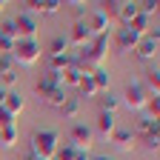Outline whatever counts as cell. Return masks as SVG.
<instances>
[{
	"label": "cell",
	"mask_w": 160,
	"mask_h": 160,
	"mask_svg": "<svg viewBox=\"0 0 160 160\" xmlns=\"http://www.w3.org/2000/svg\"><path fill=\"white\" fill-rule=\"evenodd\" d=\"M57 149H60V134L54 129H40L32 134V152L29 154H37L43 160H54Z\"/></svg>",
	"instance_id": "1"
},
{
	"label": "cell",
	"mask_w": 160,
	"mask_h": 160,
	"mask_svg": "<svg viewBox=\"0 0 160 160\" xmlns=\"http://www.w3.org/2000/svg\"><path fill=\"white\" fill-rule=\"evenodd\" d=\"M40 57H43L40 40H17L14 49H12V60H14V66H23V69H32L34 63H40Z\"/></svg>",
	"instance_id": "2"
},
{
	"label": "cell",
	"mask_w": 160,
	"mask_h": 160,
	"mask_svg": "<svg viewBox=\"0 0 160 160\" xmlns=\"http://www.w3.org/2000/svg\"><path fill=\"white\" fill-rule=\"evenodd\" d=\"M14 20V32H17V40H37V32H40V20L29 12L12 17Z\"/></svg>",
	"instance_id": "3"
},
{
	"label": "cell",
	"mask_w": 160,
	"mask_h": 160,
	"mask_svg": "<svg viewBox=\"0 0 160 160\" xmlns=\"http://www.w3.org/2000/svg\"><path fill=\"white\" fill-rule=\"evenodd\" d=\"M69 143L80 152H92L94 146V129L86 126V123H74L72 126V134H69Z\"/></svg>",
	"instance_id": "4"
},
{
	"label": "cell",
	"mask_w": 160,
	"mask_h": 160,
	"mask_svg": "<svg viewBox=\"0 0 160 160\" xmlns=\"http://www.w3.org/2000/svg\"><path fill=\"white\" fill-rule=\"evenodd\" d=\"M157 49H160V32H157V29H149L143 37H140L134 54H137L140 60H152V57H157Z\"/></svg>",
	"instance_id": "5"
},
{
	"label": "cell",
	"mask_w": 160,
	"mask_h": 160,
	"mask_svg": "<svg viewBox=\"0 0 160 160\" xmlns=\"http://www.w3.org/2000/svg\"><path fill=\"white\" fill-rule=\"evenodd\" d=\"M146 100H149V94H146L143 83H129V86H126V92H123V103H126L132 112H143Z\"/></svg>",
	"instance_id": "6"
},
{
	"label": "cell",
	"mask_w": 160,
	"mask_h": 160,
	"mask_svg": "<svg viewBox=\"0 0 160 160\" xmlns=\"http://www.w3.org/2000/svg\"><path fill=\"white\" fill-rule=\"evenodd\" d=\"M86 29H89V34L92 37H100V34H109V29H112V20L103 14V12H92V14H86Z\"/></svg>",
	"instance_id": "7"
},
{
	"label": "cell",
	"mask_w": 160,
	"mask_h": 160,
	"mask_svg": "<svg viewBox=\"0 0 160 160\" xmlns=\"http://www.w3.org/2000/svg\"><path fill=\"white\" fill-rule=\"evenodd\" d=\"M137 43H140V34H137V32H132L129 26H120V29H117V34H114L117 52H134Z\"/></svg>",
	"instance_id": "8"
},
{
	"label": "cell",
	"mask_w": 160,
	"mask_h": 160,
	"mask_svg": "<svg viewBox=\"0 0 160 160\" xmlns=\"http://www.w3.org/2000/svg\"><path fill=\"white\" fill-rule=\"evenodd\" d=\"M109 143H114V149L117 152H132L134 146H137V134L134 132H129V129H114L112 132V137H109Z\"/></svg>",
	"instance_id": "9"
},
{
	"label": "cell",
	"mask_w": 160,
	"mask_h": 160,
	"mask_svg": "<svg viewBox=\"0 0 160 160\" xmlns=\"http://www.w3.org/2000/svg\"><path fill=\"white\" fill-rule=\"evenodd\" d=\"M54 89H63V80H60V74H54V72H46L43 77L37 80V86H34V92H37L40 100H43L46 94H52Z\"/></svg>",
	"instance_id": "10"
},
{
	"label": "cell",
	"mask_w": 160,
	"mask_h": 160,
	"mask_svg": "<svg viewBox=\"0 0 160 160\" xmlns=\"http://www.w3.org/2000/svg\"><path fill=\"white\" fill-rule=\"evenodd\" d=\"M29 14H57L63 9V0H29Z\"/></svg>",
	"instance_id": "11"
},
{
	"label": "cell",
	"mask_w": 160,
	"mask_h": 160,
	"mask_svg": "<svg viewBox=\"0 0 160 160\" xmlns=\"http://www.w3.org/2000/svg\"><path fill=\"white\" fill-rule=\"evenodd\" d=\"M69 46L74 43L77 49H83L89 40H92V34H89V29H86V20H74V26H72V32H69Z\"/></svg>",
	"instance_id": "12"
},
{
	"label": "cell",
	"mask_w": 160,
	"mask_h": 160,
	"mask_svg": "<svg viewBox=\"0 0 160 160\" xmlns=\"http://www.w3.org/2000/svg\"><path fill=\"white\" fill-rule=\"evenodd\" d=\"M0 106H3L12 117H17L20 112H23V106H26V100H23V94H20L17 89H12V92H6L3 94V103H0Z\"/></svg>",
	"instance_id": "13"
},
{
	"label": "cell",
	"mask_w": 160,
	"mask_h": 160,
	"mask_svg": "<svg viewBox=\"0 0 160 160\" xmlns=\"http://www.w3.org/2000/svg\"><path fill=\"white\" fill-rule=\"evenodd\" d=\"M114 129H117V117H114V114H109V112H100L97 126H94V134H100L103 140H109Z\"/></svg>",
	"instance_id": "14"
},
{
	"label": "cell",
	"mask_w": 160,
	"mask_h": 160,
	"mask_svg": "<svg viewBox=\"0 0 160 160\" xmlns=\"http://www.w3.org/2000/svg\"><path fill=\"white\" fill-rule=\"evenodd\" d=\"M72 63H74V52L54 54V57H49V72H54V74H63V72H66Z\"/></svg>",
	"instance_id": "15"
},
{
	"label": "cell",
	"mask_w": 160,
	"mask_h": 160,
	"mask_svg": "<svg viewBox=\"0 0 160 160\" xmlns=\"http://www.w3.org/2000/svg\"><path fill=\"white\" fill-rule=\"evenodd\" d=\"M83 74H86V69H83V66H80L77 60H74V63H72V66H69L63 74H60V80H63V89H66V86H77Z\"/></svg>",
	"instance_id": "16"
},
{
	"label": "cell",
	"mask_w": 160,
	"mask_h": 160,
	"mask_svg": "<svg viewBox=\"0 0 160 160\" xmlns=\"http://www.w3.org/2000/svg\"><path fill=\"white\" fill-rule=\"evenodd\" d=\"M137 14H140V12H137V3H132V0H123V3H120V12H117V20H120V26H129Z\"/></svg>",
	"instance_id": "17"
},
{
	"label": "cell",
	"mask_w": 160,
	"mask_h": 160,
	"mask_svg": "<svg viewBox=\"0 0 160 160\" xmlns=\"http://www.w3.org/2000/svg\"><path fill=\"white\" fill-rule=\"evenodd\" d=\"M97 103H100V112L114 114V112H117V106H120V97H114L112 92H103V94H97Z\"/></svg>",
	"instance_id": "18"
},
{
	"label": "cell",
	"mask_w": 160,
	"mask_h": 160,
	"mask_svg": "<svg viewBox=\"0 0 160 160\" xmlns=\"http://www.w3.org/2000/svg\"><path fill=\"white\" fill-rule=\"evenodd\" d=\"M143 89H146L149 97H157V94H160V72H157V69H149V72H146V86H143Z\"/></svg>",
	"instance_id": "19"
},
{
	"label": "cell",
	"mask_w": 160,
	"mask_h": 160,
	"mask_svg": "<svg viewBox=\"0 0 160 160\" xmlns=\"http://www.w3.org/2000/svg\"><path fill=\"white\" fill-rule=\"evenodd\" d=\"M60 114H63L66 120H74V117L80 114V100H77V97H66L63 106H60Z\"/></svg>",
	"instance_id": "20"
},
{
	"label": "cell",
	"mask_w": 160,
	"mask_h": 160,
	"mask_svg": "<svg viewBox=\"0 0 160 160\" xmlns=\"http://www.w3.org/2000/svg\"><path fill=\"white\" fill-rule=\"evenodd\" d=\"M77 89H80V94H83V97H97V86H94V80H92V72H86L83 77H80Z\"/></svg>",
	"instance_id": "21"
},
{
	"label": "cell",
	"mask_w": 160,
	"mask_h": 160,
	"mask_svg": "<svg viewBox=\"0 0 160 160\" xmlns=\"http://www.w3.org/2000/svg\"><path fill=\"white\" fill-rule=\"evenodd\" d=\"M92 80H94V86H97V94L109 92V72L106 69H94L92 72Z\"/></svg>",
	"instance_id": "22"
},
{
	"label": "cell",
	"mask_w": 160,
	"mask_h": 160,
	"mask_svg": "<svg viewBox=\"0 0 160 160\" xmlns=\"http://www.w3.org/2000/svg\"><path fill=\"white\" fill-rule=\"evenodd\" d=\"M66 97H69V94H66V89H54L52 94H46V97H43V103H46V106H52V109H60Z\"/></svg>",
	"instance_id": "23"
},
{
	"label": "cell",
	"mask_w": 160,
	"mask_h": 160,
	"mask_svg": "<svg viewBox=\"0 0 160 160\" xmlns=\"http://www.w3.org/2000/svg\"><path fill=\"white\" fill-rule=\"evenodd\" d=\"M69 52V40L66 37H52V43H49V57H54V54H66Z\"/></svg>",
	"instance_id": "24"
},
{
	"label": "cell",
	"mask_w": 160,
	"mask_h": 160,
	"mask_svg": "<svg viewBox=\"0 0 160 160\" xmlns=\"http://www.w3.org/2000/svg\"><path fill=\"white\" fill-rule=\"evenodd\" d=\"M0 146H17V126H9V129H0Z\"/></svg>",
	"instance_id": "25"
},
{
	"label": "cell",
	"mask_w": 160,
	"mask_h": 160,
	"mask_svg": "<svg viewBox=\"0 0 160 160\" xmlns=\"http://www.w3.org/2000/svg\"><path fill=\"white\" fill-rule=\"evenodd\" d=\"M149 23H152V17H146V14H137V17L132 20V23H129V29H132V32H137L140 37H143V34L149 32Z\"/></svg>",
	"instance_id": "26"
},
{
	"label": "cell",
	"mask_w": 160,
	"mask_h": 160,
	"mask_svg": "<svg viewBox=\"0 0 160 160\" xmlns=\"http://www.w3.org/2000/svg\"><path fill=\"white\" fill-rule=\"evenodd\" d=\"M137 132H140V137H143V134L160 132V126H157V120H149V117H143V114H140V120H137Z\"/></svg>",
	"instance_id": "27"
},
{
	"label": "cell",
	"mask_w": 160,
	"mask_h": 160,
	"mask_svg": "<svg viewBox=\"0 0 160 160\" xmlns=\"http://www.w3.org/2000/svg\"><path fill=\"white\" fill-rule=\"evenodd\" d=\"M143 117H149V120H157V117H160V100H157V97H149V100H146Z\"/></svg>",
	"instance_id": "28"
},
{
	"label": "cell",
	"mask_w": 160,
	"mask_h": 160,
	"mask_svg": "<svg viewBox=\"0 0 160 160\" xmlns=\"http://www.w3.org/2000/svg\"><path fill=\"white\" fill-rule=\"evenodd\" d=\"M143 146H146V152L157 154V149H160V132H152V134H143Z\"/></svg>",
	"instance_id": "29"
},
{
	"label": "cell",
	"mask_w": 160,
	"mask_h": 160,
	"mask_svg": "<svg viewBox=\"0 0 160 160\" xmlns=\"http://www.w3.org/2000/svg\"><path fill=\"white\" fill-rule=\"evenodd\" d=\"M9 72H17V66H14L12 54H0V77H3V74H9Z\"/></svg>",
	"instance_id": "30"
},
{
	"label": "cell",
	"mask_w": 160,
	"mask_h": 160,
	"mask_svg": "<svg viewBox=\"0 0 160 160\" xmlns=\"http://www.w3.org/2000/svg\"><path fill=\"white\" fill-rule=\"evenodd\" d=\"M137 12H140V14H146V17L157 14V0H143V3H137Z\"/></svg>",
	"instance_id": "31"
},
{
	"label": "cell",
	"mask_w": 160,
	"mask_h": 160,
	"mask_svg": "<svg viewBox=\"0 0 160 160\" xmlns=\"http://www.w3.org/2000/svg\"><path fill=\"white\" fill-rule=\"evenodd\" d=\"M72 157H74V146H72V143H60L54 160H72Z\"/></svg>",
	"instance_id": "32"
},
{
	"label": "cell",
	"mask_w": 160,
	"mask_h": 160,
	"mask_svg": "<svg viewBox=\"0 0 160 160\" xmlns=\"http://www.w3.org/2000/svg\"><path fill=\"white\" fill-rule=\"evenodd\" d=\"M14 43H17V40H12V37H6L3 32H0V54H12Z\"/></svg>",
	"instance_id": "33"
},
{
	"label": "cell",
	"mask_w": 160,
	"mask_h": 160,
	"mask_svg": "<svg viewBox=\"0 0 160 160\" xmlns=\"http://www.w3.org/2000/svg\"><path fill=\"white\" fill-rule=\"evenodd\" d=\"M0 32H3L6 37H12V40H17V32H14V20H12V17L0 23Z\"/></svg>",
	"instance_id": "34"
},
{
	"label": "cell",
	"mask_w": 160,
	"mask_h": 160,
	"mask_svg": "<svg viewBox=\"0 0 160 160\" xmlns=\"http://www.w3.org/2000/svg\"><path fill=\"white\" fill-rule=\"evenodd\" d=\"M14 120H17V117H12V114H9L3 106H0V129H9V126H14Z\"/></svg>",
	"instance_id": "35"
},
{
	"label": "cell",
	"mask_w": 160,
	"mask_h": 160,
	"mask_svg": "<svg viewBox=\"0 0 160 160\" xmlns=\"http://www.w3.org/2000/svg\"><path fill=\"white\" fill-rule=\"evenodd\" d=\"M89 160H112L109 154H97V157H89Z\"/></svg>",
	"instance_id": "36"
},
{
	"label": "cell",
	"mask_w": 160,
	"mask_h": 160,
	"mask_svg": "<svg viewBox=\"0 0 160 160\" xmlns=\"http://www.w3.org/2000/svg\"><path fill=\"white\" fill-rule=\"evenodd\" d=\"M26 160H43V157H37V154H29V157H26Z\"/></svg>",
	"instance_id": "37"
},
{
	"label": "cell",
	"mask_w": 160,
	"mask_h": 160,
	"mask_svg": "<svg viewBox=\"0 0 160 160\" xmlns=\"http://www.w3.org/2000/svg\"><path fill=\"white\" fill-rule=\"evenodd\" d=\"M3 94H6V92H3V89H0V103H3Z\"/></svg>",
	"instance_id": "38"
},
{
	"label": "cell",
	"mask_w": 160,
	"mask_h": 160,
	"mask_svg": "<svg viewBox=\"0 0 160 160\" xmlns=\"http://www.w3.org/2000/svg\"><path fill=\"white\" fill-rule=\"evenodd\" d=\"M3 6H6V3H3V0H0V14H3Z\"/></svg>",
	"instance_id": "39"
}]
</instances>
